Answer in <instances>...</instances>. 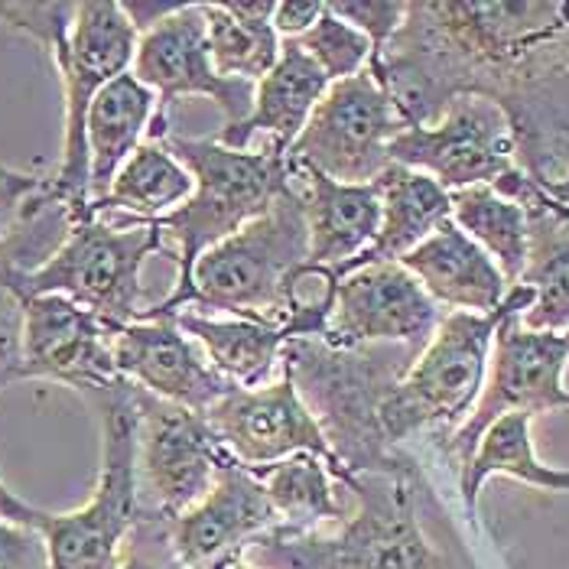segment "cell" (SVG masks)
Masks as SVG:
<instances>
[{
	"instance_id": "603a6c76",
	"label": "cell",
	"mask_w": 569,
	"mask_h": 569,
	"mask_svg": "<svg viewBox=\"0 0 569 569\" xmlns=\"http://www.w3.org/2000/svg\"><path fill=\"white\" fill-rule=\"evenodd\" d=\"M397 263L410 270L446 312H495L511 290L495 261L452 219L442 221L423 244Z\"/></svg>"
},
{
	"instance_id": "e575fe53",
	"label": "cell",
	"mask_w": 569,
	"mask_h": 569,
	"mask_svg": "<svg viewBox=\"0 0 569 569\" xmlns=\"http://www.w3.org/2000/svg\"><path fill=\"white\" fill-rule=\"evenodd\" d=\"M118 569H182L170 543V521L140 511L137 525L128 533L124 557Z\"/></svg>"
},
{
	"instance_id": "44dd1931",
	"label": "cell",
	"mask_w": 569,
	"mask_h": 569,
	"mask_svg": "<svg viewBox=\"0 0 569 569\" xmlns=\"http://www.w3.org/2000/svg\"><path fill=\"white\" fill-rule=\"evenodd\" d=\"M290 179L303 199L309 231L307 263L332 267L336 273L368 251L381 224V196L375 182L349 186L316 173L300 163H287Z\"/></svg>"
},
{
	"instance_id": "7c38bea8",
	"label": "cell",
	"mask_w": 569,
	"mask_h": 569,
	"mask_svg": "<svg viewBox=\"0 0 569 569\" xmlns=\"http://www.w3.org/2000/svg\"><path fill=\"white\" fill-rule=\"evenodd\" d=\"M131 76L157 94V111L147 128L153 143L170 133V108L179 98H212L224 114L221 128L241 124L254 108L251 82L221 79L216 72L199 3H179L173 13L137 37Z\"/></svg>"
},
{
	"instance_id": "277c9868",
	"label": "cell",
	"mask_w": 569,
	"mask_h": 569,
	"mask_svg": "<svg viewBox=\"0 0 569 569\" xmlns=\"http://www.w3.org/2000/svg\"><path fill=\"white\" fill-rule=\"evenodd\" d=\"M176 160L192 176V196L173 209L170 216L157 219L163 234L170 231L179 248V280L176 290L157 307H150V316H176L182 307H189V280L196 261L216 248L219 241L241 231L248 221L263 216L280 192L290 189V170L287 157L273 147L261 150H231L221 147L216 137H179L167 133L160 140Z\"/></svg>"
},
{
	"instance_id": "4fadbf2b",
	"label": "cell",
	"mask_w": 569,
	"mask_h": 569,
	"mask_svg": "<svg viewBox=\"0 0 569 569\" xmlns=\"http://www.w3.org/2000/svg\"><path fill=\"white\" fill-rule=\"evenodd\" d=\"M137 485L140 511L173 521L216 482L224 449L202 413L137 388Z\"/></svg>"
},
{
	"instance_id": "7bdbcfd3",
	"label": "cell",
	"mask_w": 569,
	"mask_h": 569,
	"mask_svg": "<svg viewBox=\"0 0 569 569\" xmlns=\"http://www.w3.org/2000/svg\"><path fill=\"white\" fill-rule=\"evenodd\" d=\"M0 485H3V482H0Z\"/></svg>"
},
{
	"instance_id": "484cf974",
	"label": "cell",
	"mask_w": 569,
	"mask_h": 569,
	"mask_svg": "<svg viewBox=\"0 0 569 569\" xmlns=\"http://www.w3.org/2000/svg\"><path fill=\"white\" fill-rule=\"evenodd\" d=\"M176 326L202 346V355L231 388H263L280 365L287 332L248 319H212L206 312H176Z\"/></svg>"
},
{
	"instance_id": "4316f807",
	"label": "cell",
	"mask_w": 569,
	"mask_h": 569,
	"mask_svg": "<svg viewBox=\"0 0 569 569\" xmlns=\"http://www.w3.org/2000/svg\"><path fill=\"white\" fill-rule=\"evenodd\" d=\"M251 472L263 485L270 508L280 521V527H273V530L309 533V530L342 525L351 515V505H346V498H342L346 485L336 482L329 476L326 462L309 452H297L290 459L270 462V466L251 469Z\"/></svg>"
},
{
	"instance_id": "f35d334b",
	"label": "cell",
	"mask_w": 569,
	"mask_h": 569,
	"mask_svg": "<svg viewBox=\"0 0 569 569\" xmlns=\"http://www.w3.org/2000/svg\"><path fill=\"white\" fill-rule=\"evenodd\" d=\"M322 10H326V3H319V0H283L273 10V30L280 40H297L322 17Z\"/></svg>"
},
{
	"instance_id": "1f68e13d",
	"label": "cell",
	"mask_w": 569,
	"mask_h": 569,
	"mask_svg": "<svg viewBox=\"0 0 569 569\" xmlns=\"http://www.w3.org/2000/svg\"><path fill=\"white\" fill-rule=\"evenodd\" d=\"M297 46L322 69V76L329 82H342L349 76H358L361 69H368V59H371L368 37L358 33L342 17H336L329 7L303 37H297Z\"/></svg>"
},
{
	"instance_id": "4dcf8cb0",
	"label": "cell",
	"mask_w": 569,
	"mask_h": 569,
	"mask_svg": "<svg viewBox=\"0 0 569 569\" xmlns=\"http://www.w3.org/2000/svg\"><path fill=\"white\" fill-rule=\"evenodd\" d=\"M449 209H452L449 219L495 261L505 283L518 287L527 267V244H530L525 206L511 202L495 186H469L449 192Z\"/></svg>"
},
{
	"instance_id": "7402d4cb",
	"label": "cell",
	"mask_w": 569,
	"mask_h": 569,
	"mask_svg": "<svg viewBox=\"0 0 569 569\" xmlns=\"http://www.w3.org/2000/svg\"><path fill=\"white\" fill-rule=\"evenodd\" d=\"M322 69L297 46V40H280L277 66L254 86V108L241 124L221 128L216 133L221 147L251 150V137L267 133V147L287 157L293 140L307 128L312 108L329 91Z\"/></svg>"
},
{
	"instance_id": "52a82bcc",
	"label": "cell",
	"mask_w": 569,
	"mask_h": 569,
	"mask_svg": "<svg viewBox=\"0 0 569 569\" xmlns=\"http://www.w3.org/2000/svg\"><path fill=\"white\" fill-rule=\"evenodd\" d=\"M307 258V212L290 179V189L280 192L263 216L196 261L189 307L283 329V293Z\"/></svg>"
},
{
	"instance_id": "30bf717a",
	"label": "cell",
	"mask_w": 569,
	"mask_h": 569,
	"mask_svg": "<svg viewBox=\"0 0 569 569\" xmlns=\"http://www.w3.org/2000/svg\"><path fill=\"white\" fill-rule=\"evenodd\" d=\"M525 309H511L491 339L488 375L479 403L466 423L439 449L452 469H466L482 433L505 413H537L569 410V391L563 371L569 365V332H533L521 322Z\"/></svg>"
},
{
	"instance_id": "2e32d148",
	"label": "cell",
	"mask_w": 569,
	"mask_h": 569,
	"mask_svg": "<svg viewBox=\"0 0 569 569\" xmlns=\"http://www.w3.org/2000/svg\"><path fill=\"white\" fill-rule=\"evenodd\" d=\"M446 309L400 263H368L349 270L336 287L326 346H413L427 349Z\"/></svg>"
},
{
	"instance_id": "8992f818",
	"label": "cell",
	"mask_w": 569,
	"mask_h": 569,
	"mask_svg": "<svg viewBox=\"0 0 569 569\" xmlns=\"http://www.w3.org/2000/svg\"><path fill=\"white\" fill-rule=\"evenodd\" d=\"M533 303V290L511 287L495 312H446L427 349L417 355L413 368L388 397L381 427L388 442L400 449L410 437H430L442 449L449 437L466 423L479 403L488 375V355L498 322L511 309Z\"/></svg>"
},
{
	"instance_id": "ffe728a7",
	"label": "cell",
	"mask_w": 569,
	"mask_h": 569,
	"mask_svg": "<svg viewBox=\"0 0 569 569\" xmlns=\"http://www.w3.org/2000/svg\"><path fill=\"white\" fill-rule=\"evenodd\" d=\"M491 186L527 212L530 244L518 287L533 290V303L521 322L533 332H569V212L518 167Z\"/></svg>"
},
{
	"instance_id": "3957f363",
	"label": "cell",
	"mask_w": 569,
	"mask_h": 569,
	"mask_svg": "<svg viewBox=\"0 0 569 569\" xmlns=\"http://www.w3.org/2000/svg\"><path fill=\"white\" fill-rule=\"evenodd\" d=\"M82 397L101 423V472L91 501L79 511L52 515L33 508L30 501L7 491V485H0V518L43 533L49 569H118L128 533L140 518L137 388L121 378Z\"/></svg>"
},
{
	"instance_id": "f546056e",
	"label": "cell",
	"mask_w": 569,
	"mask_h": 569,
	"mask_svg": "<svg viewBox=\"0 0 569 569\" xmlns=\"http://www.w3.org/2000/svg\"><path fill=\"white\" fill-rule=\"evenodd\" d=\"M192 176L163 143L143 140L128 163L118 170L108 196L91 206L94 216H131L140 221H157L179 209L192 196Z\"/></svg>"
},
{
	"instance_id": "f1b7e54d",
	"label": "cell",
	"mask_w": 569,
	"mask_h": 569,
	"mask_svg": "<svg viewBox=\"0 0 569 569\" xmlns=\"http://www.w3.org/2000/svg\"><path fill=\"white\" fill-rule=\"evenodd\" d=\"M491 476H508V479H518V482L543 488V491H569V469L543 466L533 456L527 413L498 417L479 439L469 466L459 472V491H462V505H466L469 521H476L479 491Z\"/></svg>"
},
{
	"instance_id": "ba28073f",
	"label": "cell",
	"mask_w": 569,
	"mask_h": 569,
	"mask_svg": "<svg viewBox=\"0 0 569 569\" xmlns=\"http://www.w3.org/2000/svg\"><path fill=\"white\" fill-rule=\"evenodd\" d=\"M163 248V228L157 221L131 216H94L76 221L62 244L33 273L17 277L10 287L23 303L33 297H66L88 309L111 329H124L147 316L140 270L150 254Z\"/></svg>"
},
{
	"instance_id": "d6986e66",
	"label": "cell",
	"mask_w": 569,
	"mask_h": 569,
	"mask_svg": "<svg viewBox=\"0 0 569 569\" xmlns=\"http://www.w3.org/2000/svg\"><path fill=\"white\" fill-rule=\"evenodd\" d=\"M114 365L124 381L147 395L206 413L231 391L173 316H143L114 332Z\"/></svg>"
},
{
	"instance_id": "5b68a950",
	"label": "cell",
	"mask_w": 569,
	"mask_h": 569,
	"mask_svg": "<svg viewBox=\"0 0 569 569\" xmlns=\"http://www.w3.org/2000/svg\"><path fill=\"white\" fill-rule=\"evenodd\" d=\"M420 476H346L351 515L336 527L258 537L244 560L258 569H442L417 518Z\"/></svg>"
},
{
	"instance_id": "ab89813d",
	"label": "cell",
	"mask_w": 569,
	"mask_h": 569,
	"mask_svg": "<svg viewBox=\"0 0 569 569\" xmlns=\"http://www.w3.org/2000/svg\"><path fill=\"white\" fill-rule=\"evenodd\" d=\"M553 202H560V206H569V160H567V170H563V176H560V182L547 192Z\"/></svg>"
},
{
	"instance_id": "9a60e30c",
	"label": "cell",
	"mask_w": 569,
	"mask_h": 569,
	"mask_svg": "<svg viewBox=\"0 0 569 569\" xmlns=\"http://www.w3.org/2000/svg\"><path fill=\"white\" fill-rule=\"evenodd\" d=\"M219 446L248 469H261L270 462L309 452L326 462L329 476L342 482L349 472L336 462L319 423L312 420L307 403L300 400L287 368L280 365V378L263 388H231L212 410L202 413Z\"/></svg>"
},
{
	"instance_id": "74e56055",
	"label": "cell",
	"mask_w": 569,
	"mask_h": 569,
	"mask_svg": "<svg viewBox=\"0 0 569 569\" xmlns=\"http://www.w3.org/2000/svg\"><path fill=\"white\" fill-rule=\"evenodd\" d=\"M0 569H49L43 533L0 518Z\"/></svg>"
},
{
	"instance_id": "8d00e7d4",
	"label": "cell",
	"mask_w": 569,
	"mask_h": 569,
	"mask_svg": "<svg viewBox=\"0 0 569 569\" xmlns=\"http://www.w3.org/2000/svg\"><path fill=\"white\" fill-rule=\"evenodd\" d=\"M23 381V300L0 283V391Z\"/></svg>"
},
{
	"instance_id": "9c48e42d",
	"label": "cell",
	"mask_w": 569,
	"mask_h": 569,
	"mask_svg": "<svg viewBox=\"0 0 569 569\" xmlns=\"http://www.w3.org/2000/svg\"><path fill=\"white\" fill-rule=\"evenodd\" d=\"M137 37L140 33L121 3L98 0V3H76V20L69 33L49 49V59L62 82V101H66L62 157H59L56 173L49 176V189L72 212V224L91 219L86 150L88 108L94 94L111 79L131 72Z\"/></svg>"
},
{
	"instance_id": "cb8c5ba5",
	"label": "cell",
	"mask_w": 569,
	"mask_h": 569,
	"mask_svg": "<svg viewBox=\"0 0 569 569\" xmlns=\"http://www.w3.org/2000/svg\"><path fill=\"white\" fill-rule=\"evenodd\" d=\"M157 94L140 86L131 72L111 79L88 108L86 150H88V216L98 206L118 170L128 163L133 150L143 143V133L153 121Z\"/></svg>"
},
{
	"instance_id": "d6a6232c",
	"label": "cell",
	"mask_w": 569,
	"mask_h": 569,
	"mask_svg": "<svg viewBox=\"0 0 569 569\" xmlns=\"http://www.w3.org/2000/svg\"><path fill=\"white\" fill-rule=\"evenodd\" d=\"M76 20V3H3L0 0V23L10 30L27 33L33 43L49 52L59 43Z\"/></svg>"
},
{
	"instance_id": "e0dca14e",
	"label": "cell",
	"mask_w": 569,
	"mask_h": 569,
	"mask_svg": "<svg viewBox=\"0 0 569 569\" xmlns=\"http://www.w3.org/2000/svg\"><path fill=\"white\" fill-rule=\"evenodd\" d=\"M273 527L280 521L258 476L224 452L212 491L170 521V543L182 569H231Z\"/></svg>"
},
{
	"instance_id": "83f0119b",
	"label": "cell",
	"mask_w": 569,
	"mask_h": 569,
	"mask_svg": "<svg viewBox=\"0 0 569 569\" xmlns=\"http://www.w3.org/2000/svg\"><path fill=\"white\" fill-rule=\"evenodd\" d=\"M206 17L209 56L221 79L258 86L280 59V37L273 30L277 0H231L199 3Z\"/></svg>"
},
{
	"instance_id": "ac0fdd59",
	"label": "cell",
	"mask_w": 569,
	"mask_h": 569,
	"mask_svg": "<svg viewBox=\"0 0 569 569\" xmlns=\"http://www.w3.org/2000/svg\"><path fill=\"white\" fill-rule=\"evenodd\" d=\"M108 322L66 297L46 293L23 303V381L40 378L76 395L121 381Z\"/></svg>"
},
{
	"instance_id": "60d3db41",
	"label": "cell",
	"mask_w": 569,
	"mask_h": 569,
	"mask_svg": "<svg viewBox=\"0 0 569 569\" xmlns=\"http://www.w3.org/2000/svg\"><path fill=\"white\" fill-rule=\"evenodd\" d=\"M231 569H258V567H251L248 560H238V563H234V567H231Z\"/></svg>"
},
{
	"instance_id": "d4e9b609",
	"label": "cell",
	"mask_w": 569,
	"mask_h": 569,
	"mask_svg": "<svg viewBox=\"0 0 569 569\" xmlns=\"http://www.w3.org/2000/svg\"><path fill=\"white\" fill-rule=\"evenodd\" d=\"M378 196H381V224L375 241L368 244L365 254L346 263L339 277H346L355 267L368 263H397L403 254H410L417 244H423L442 221H449V192L437 179L427 173L407 170L391 163L385 173L375 179Z\"/></svg>"
},
{
	"instance_id": "8fae6325",
	"label": "cell",
	"mask_w": 569,
	"mask_h": 569,
	"mask_svg": "<svg viewBox=\"0 0 569 569\" xmlns=\"http://www.w3.org/2000/svg\"><path fill=\"white\" fill-rule=\"evenodd\" d=\"M403 121L388 91L368 69L332 82L312 108L307 128L287 150V163H300L336 182L365 186L391 167L388 147Z\"/></svg>"
},
{
	"instance_id": "d590c367",
	"label": "cell",
	"mask_w": 569,
	"mask_h": 569,
	"mask_svg": "<svg viewBox=\"0 0 569 569\" xmlns=\"http://www.w3.org/2000/svg\"><path fill=\"white\" fill-rule=\"evenodd\" d=\"M46 179L49 176L0 167V251L7 248L10 234L20 228V221L27 219L30 206L37 202V196L46 189Z\"/></svg>"
},
{
	"instance_id": "836d02e7",
	"label": "cell",
	"mask_w": 569,
	"mask_h": 569,
	"mask_svg": "<svg viewBox=\"0 0 569 569\" xmlns=\"http://www.w3.org/2000/svg\"><path fill=\"white\" fill-rule=\"evenodd\" d=\"M326 7L368 37L371 56H378L388 46L407 13V0H332Z\"/></svg>"
},
{
	"instance_id": "6da1fadb",
	"label": "cell",
	"mask_w": 569,
	"mask_h": 569,
	"mask_svg": "<svg viewBox=\"0 0 569 569\" xmlns=\"http://www.w3.org/2000/svg\"><path fill=\"white\" fill-rule=\"evenodd\" d=\"M403 124H433L462 94L498 104L518 170L550 192L569 160V0H410L368 59Z\"/></svg>"
},
{
	"instance_id": "5bb4252c",
	"label": "cell",
	"mask_w": 569,
	"mask_h": 569,
	"mask_svg": "<svg viewBox=\"0 0 569 569\" xmlns=\"http://www.w3.org/2000/svg\"><path fill=\"white\" fill-rule=\"evenodd\" d=\"M388 157L397 167L437 179L446 192L491 186L518 167L505 111L476 94L452 98L433 124H403Z\"/></svg>"
},
{
	"instance_id": "7a4b0ae2",
	"label": "cell",
	"mask_w": 569,
	"mask_h": 569,
	"mask_svg": "<svg viewBox=\"0 0 569 569\" xmlns=\"http://www.w3.org/2000/svg\"><path fill=\"white\" fill-rule=\"evenodd\" d=\"M420 351L413 346L336 349L322 339H287L280 365L349 476H420L417 462L395 449L381 427L388 397Z\"/></svg>"
},
{
	"instance_id": "b9f144b4",
	"label": "cell",
	"mask_w": 569,
	"mask_h": 569,
	"mask_svg": "<svg viewBox=\"0 0 569 569\" xmlns=\"http://www.w3.org/2000/svg\"><path fill=\"white\" fill-rule=\"evenodd\" d=\"M563 212H569V206H563Z\"/></svg>"
}]
</instances>
